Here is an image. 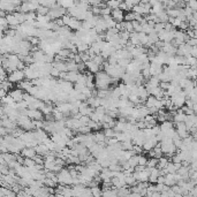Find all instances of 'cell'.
<instances>
[{
    "mask_svg": "<svg viewBox=\"0 0 197 197\" xmlns=\"http://www.w3.org/2000/svg\"><path fill=\"white\" fill-rule=\"evenodd\" d=\"M122 0H107L106 1V5L109 6L111 9H115V8H119L120 4H121Z\"/></svg>",
    "mask_w": 197,
    "mask_h": 197,
    "instance_id": "obj_15",
    "label": "cell"
},
{
    "mask_svg": "<svg viewBox=\"0 0 197 197\" xmlns=\"http://www.w3.org/2000/svg\"><path fill=\"white\" fill-rule=\"evenodd\" d=\"M48 12H50V7H47L45 5H39L36 10L37 15H47Z\"/></svg>",
    "mask_w": 197,
    "mask_h": 197,
    "instance_id": "obj_13",
    "label": "cell"
},
{
    "mask_svg": "<svg viewBox=\"0 0 197 197\" xmlns=\"http://www.w3.org/2000/svg\"><path fill=\"white\" fill-rule=\"evenodd\" d=\"M131 22H133V26H134V30L136 31V32H141V31L143 30V28H142V23H141L140 21L134 20V21H131Z\"/></svg>",
    "mask_w": 197,
    "mask_h": 197,
    "instance_id": "obj_17",
    "label": "cell"
},
{
    "mask_svg": "<svg viewBox=\"0 0 197 197\" xmlns=\"http://www.w3.org/2000/svg\"><path fill=\"white\" fill-rule=\"evenodd\" d=\"M106 136L104 134V131H99V130H96L95 131V141L96 143H99L102 145H105V141H106Z\"/></svg>",
    "mask_w": 197,
    "mask_h": 197,
    "instance_id": "obj_8",
    "label": "cell"
},
{
    "mask_svg": "<svg viewBox=\"0 0 197 197\" xmlns=\"http://www.w3.org/2000/svg\"><path fill=\"white\" fill-rule=\"evenodd\" d=\"M190 56H192V57L197 58V45H196V46H192V50H190Z\"/></svg>",
    "mask_w": 197,
    "mask_h": 197,
    "instance_id": "obj_32",
    "label": "cell"
},
{
    "mask_svg": "<svg viewBox=\"0 0 197 197\" xmlns=\"http://www.w3.org/2000/svg\"><path fill=\"white\" fill-rule=\"evenodd\" d=\"M24 166H27V167H32V166L36 165V161H35V159L34 158H26L24 159V164H23Z\"/></svg>",
    "mask_w": 197,
    "mask_h": 197,
    "instance_id": "obj_22",
    "label": "cell"
},
{
    "mask_svg": "<svg viewBox=\"0 0 197 197\" xmlns=\"http://www.w3.org/2000/svg\"><path fill=\"white\" fill-rule=\"evenodd\" d=\"M187 65H189L190 67H195V66H197V58L195 57H188L187 58Z\"/></svg>",
    "mask_w": 197,
    "mask_h": 197,
    "instance_id": "obj_21",
    "label": "cell"
},
{
    "mask_svg": "<svg viewBox=\"0 0 197 197\" xmlns=\"http://www.w3.org/2000/svg\"><path fill=\"white\" fill-rule=\"evenodd\" d=\"M173 1H175V2H177V1H179V0H173Z\"/></svg>",
    "mask_w": 197,
    "mask_h": 197,
    "instance_id": "obj_35",
    "label": "cell"
},
{
    "mask_svg": "<svg viewBox=\"0 0 197 197\" xmlns=\"http://www.w3.org/2000/svg\"><path fill=\"white\" fill-rule=\"evenodd\" d=\"M111 13H112V9L109 8V6L104 7V8H102V10H100V15H102V16H104V15H111Z\"/></svg>",
    "mask_w": 197,
    "mask_h": 197,
    "instance_id": "obj_26",
    "label": "cell"
},
{
    "mask_svg": "<svg viewBox=\"0 0 197 197\" xmlns=\"http://www.w3.org/2000/svg\"><path fill=\"white\" fill-rule=\"evenodd\" d=\"M57 2L58 5H60L61 7H65L66 9L75 5V0H57Z\"/></svg>",
    "mask_w": 197,
    "mask_h": 197,
    "instance_id": "obj_11",
    "label": "cell"
},
{
    "mask_svg": "<svg viewBox=\"0 0 197 197\" xmlns=\"http://www.w3.org/2000/svg\"><path fill=\"white\" fill-rule=\"evenodd\" d=\"M187 44L188 45H190V46H196L197 45V38H189L188 41H187Z\"/></svg>",
    "mask_w": 197,
    "mask_h": 197,
    "instance_id": "obj_31",
    "label": "cell"
},
{
    "mask_svg": "<svg viewBox=\"0 0 197 197\" xmlns=\"http://www.w3.org/2000/svg\"><path fill=\"white\" fill-rule=\"evenodd\" d=\"M129 41L131 44H134V45H141V41H140V35H138V32H136V31H133V32H130V38Z\"/></svg>",
    "mask_w": 197,
    "mask_h": 197,
    "instance_id": "obj_10",
    "label": "cell"
},
{
    "mask_svg": "<svg viewBox=\"0 0 197 197\" xmlns=\"http://www.w3.org/2000/svg\"><path fill=\"white\" fill-rule=\"evenodd\" d=\"M7 92H8L7 90H5V89L1 88V90H0V97H1V98H4L5 96H7Z\"/></svg>",
    "mask_w": 197,
    "mask_h": 197,
    "instance_id": "obj_33",
    "label": "cell"
},
{
    "mask_svg": "<svg viewBox=\"0 0 197 197\" xmlns=\"http://www.w3.org/2000/svg\"><path fill=\"white\" fill-rule=\"evenodd\" d=\"M165 29V23L164 22H159V23H156L155 26V31L156 32H160Z\"/></svg>",
    "mask_w": 197,
    "mask_h": 197,
    "instance_id": "obj_25",
    "label": "cell"
},
{
    "mask_svg": "<svg viewBox=\"0 0 197 197\" xmlns=\"http://www.w3.org/2000/svg\"><path fill=\"white\" fill-rule=\"evenodd\" d=\"M148 158L145 157L144 155H138V165H145L146 166V164H148Z\"/></svg>",
    "mask_w": 197,
    "mask_h": 197,
    "instance_id": "obj_24",
    "label": "cell"
},
{
    "mask_svg": "<svg viewBox=\"0 0 197 197\" xmlns=\"http://www.w3.org/2000/svg\"><path fill=\"white\" fill-rule=\"evenodd\" d=\"M35 149H36V151H37V155L44 156V157L51 151L50 150V148L47 146V144H45V143H39L37 146H35Z\"/></svg>",
    "mask_w": 197,
    "mask_h": 197,
    "instance_id": "obj_6",
    "label": "cell"
},
{
    "mask_svg": "<svg viewBox=\"0 0 197 197\" xmlns=\"http://www.w3.org/2000/svg\"><path fill=\"white\" fill-rule=\"evenodd\" d=\"M168 163H170V159H168L166 156H165V157L163 156V157H160V158L158 159V165H157V167H158L159 170H161V168H165Z\"/></svg>",
    "mask_w": 197,
    "mask_h": 197,
    "instance_id": "obj_14",
    "label": "cell"
},
{
    "mask_svg": "<svg viewBox=\"0 0 197 197\" xmlns=\"http://www.w3.org/2000/svg\"><path fill=\"white\" fill-rule=\"evenodd\" d=\"M78 74H80V72H77V70H72V72H67V81H69V82L72 83H75L77 82V78H78Z\"/></svg>",
    "mask_w": 197,
    "mask_h": 197,
    "instance_id": "obj_9",
    "label": "cell"
},
{
    "mask_svg": "<svg viewBox=\"0 0 197 197\" xmlns=\"http://www.w3.org/2000/svg\"><path fill=\"white\" fill-rule=\"evenodd\" d=\"M159 87H160L163 90H168V88L171 87V82H161V81H160Z\"/></svg>",
    "mask_w": 197,
    "mask_h": 197,
    "instance_id": "obj_30",
    "label": "cell"
},
{
    "mask_svg": "<svg viewBox=\"0 0 197 197\" xmlns=\"http://www.w3.org/2000/svg\"><path fill=\"white\" fill-rule=\"evenodd\" d=\"M85 65H87V68H88L89 72L93 73V74H96V73H98L99 70H100V66L97 65L93 60H89V61H87L85 62Z\"/></svg>",
    "mask_w": 197,
    "mask_h": 197,
    "instance_id": "obj_7",
    "label": "cell"
},
{
    "mask_svg": "<svg viewBox=\"0 0 197 197\" xmlns=\"http://www.w3.org/2000/svg\"><path fill=\"white\" fill-rule=\"evenodd\" d=\"M157 165H158V158H149V160H148V164H146V166L148 167H150V168H152V167H157Z\"/></svg>",
    "mask_w": 197,
    "mask_h": 197,
    "instance_id": "obj_20",
    "label": "cell"
},
{
    "mask_svg": "<svg viewBox=\"0 0 197 197\" xmlns=\"http://www.w3.org/2000/svg\"><path fill=\"white\" fill-rule=\"evenodd\" d=\"M24 90H22V89L17 88V89H14V90H12L9 92V95L13 97V99L15 100L16 103L17 102H21V100H23V97H24Z\"/></svg>",
    "mask_w": 197,
    "mask_h": 197,
    "instance_id": "obj_3",
    "label": "cell"
},
{
    "mask_svg": "<svg viewBox=\"0 0 197 197\" xmlns=\"http://www.w3.org/2000/svg\"><path fill=\"white\" fill-rule=\"evenodd\" d=\"M60 73H61V72H60V70H59L58 68H56L54 66H53V67H52V69H51V73H50V74H51L52 77H59Z\"/></svg>",
    "mask_w": 197,
    "mask_h": 197,
    "instance_id": "obj_27",
    "label": "cell"
},
{
    "mask_svg": "<svg viewBox=\"0 0 197 197\" xmlns=\"http://www.w3.org/2000/svg\"><path fill=\"white\" fill-rule=\"evenodd\" d=\"M115 133H116V131L114 130V128H106V129H104V134H105V136H106L107 138L115 136Z\"/></svg>",
    "mask_w": 197,
    "mask_h": 197,
    "instance_id": "obj_18",
    "label": "cell"
},
{
    "mask_svg": "<svg viewBox=\"0 0 197 197\" xmlns=\"http://www.w3.org/2000/svg\"><path fill=\"white\" fill-rule=\"evenodd\" d=\"M90 120H91V119H90V116H89V115H82V116L80 118V121H81L82 126H83V124H88Z\"/></svg>",
    "mask_w": 197,
    "mask_h": 197,
    "instance_id": "obj_28",
    "label": "cell"
},
{
    "mask_svg": "<svg viewBox=\"0 0 197 197\" xmlns=\"http://www.w3.org/2000/svg\"><path fill=\"white\" fill-rule=\"evenodd\" d=\"M160 128H161V131H167V130L174 128V122H173V121H170V120H166L164 122H161Z\"/></svg>",
    "mask_w": 197,
    "mask_h": 197,
    "instance_id": "obj_12",
    "label": "cell"
},
{
    "mask_svg": "<svg viewBox=\"0 0 197 197\" xmlns=\"http://www.w3.org/2000/svg\"><path fill=\"white\" fill-rule=\"evenodd\" d=\"M21 155L26 158H34L35 156L37 155V151L35 148H29V146H26L21 150Z\"/></svg>",
    "mask_w": 197,
    "mask_h": 197,
    "instance_id": "obj_5",
    "label": "cell"
},
{
    "mask_svg": "<svg viewBox=\"0 0 197 197\" xmlns=\"http://www.w3.org/2000/svg\"><path fill=\"white\" fill-rule=\"evenodd\" d=\"M26 78V74L24 70H21V69H16L13 73L8 74V80L12 83H20Z\"/></svg>",
    "mask_w": 197,
    "mask_h": 197,
    "instance_id": "obj_2",
    "label": "cell"
},
{
    "mask_svg": "<svg viewBox=\"0 0 197 197\" xmlns=\"http://www.w3.org/2000/svg\"><path fill=\"white\" fill-rule=\"evenodd\" d=\"M194 17L197 20V10H195V12H194Z\"/></svg>",
    "mask_w": 197,
    "mask_h": 197,
    "instance_id": "obj_34",
    "label": "cell"
},
{
    "mask_svg": "<svg viewBox=\"0 0 197 197\" xmlns=\"http://www.w3.org/2000/svg\"><path fill=\"white\" fill-rule=\"evenodd\" d=\"M111 15H112V17H113L116 22H122V21H124V10H122L121 8L112 9Z\"/></svg>",
    "mask_w": 197,
    "mask_h": 197,
    "instance_id": "obj_4",
    "label": "cell"
},
{
    "mask_svg": "<svg viewBox=\"0 0 197 197\" xmlns=\"http://www.w3.org/2000/svg\"><path fill=\"white\" fill-rule=\"evenodd\" d=\"M136 19V14H135V12H127L126 14H124V21H134Z\"/></svg>",
    "mask_w": 197,
    "mask_h": 197,
    "instance_id": "obj_16",
    "label": "cell"
},
{
    "mask_svg": "<svg viewBox=\"0 0 197 197\" xmlns=\"http://www.w3.org/2000/svg\"><path fill=\"white\" fill-rule=\"evenodd\" d=\"M166 168H167L168 173H176L175 165H174V163H173V161H170V163L167 164V166H166Z\"/></svg>",
    "mask_w": 197,
    "mask_h": 197,
    "instance_id": "obj_23",
    "label": "cell"
},
{
    "mask_svg": "<svg viewBox=\"0 0 197 197\" xmlns=\"http://www.w3.org/2000/svg\"><path fill=\"white\" fill-rule=\"evenodd\" d=\"M58 180H59V183L65 184V186L74 184V177L72 176L68 168H62L61 171L58 173Z\"/></svg>",
    "mask_w": 197,
    "mask_h": 197,
    "instance_id": "obj_1",
    "label": "cell"
},
{
    "mask_svg": "<svg viewBox=\"0 0 197 197\" xmlns=\"http://www.w3.org/2000/svg\"><path fill=\"white\" fill-rule=\"evenodd\" d=\"M91 192H92V196L98 197V196H102V195H103V190L99 188V186L92 187V188H91Z\"/></svg>",
    "mask_w": 197,
    "mask_h": 197,
    "instance_id": "obj_19",
    "label": "cell"
},
{
    "mask_svg": "<svg viewBox=\"0 0 197 197\" xmlns=\"http://www.w3.org/2000/svg\"><path fill=\"white\" fill-rule=\"evenodd\" d=\"M100 10H102V8L99 6H92L91 7V12L95 15H100Z\"/></svg>",
    "mask_w": 197,
    "mask_h": 197,
    "instance_id": "obj_29",
    "label": "cell"
}]
</instances>
